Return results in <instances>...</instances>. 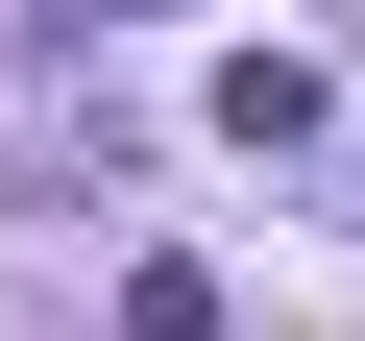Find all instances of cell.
I'll list each match as a JSON object with an SVG mask.
<instances>
[{
    "instance_id": "obj_1",
    "label": "cell",
    "mask_w": 365,
    "mask_h": 341,
    "mask_svg": "<svg viewBox=\"0 0 365 341\" xmlns=\"http://www.w3.org/2000/svg\"><path fill=\"white\" fill-rule=\"evenodd\" d=\"M317 122H341V98H317L292 49H220V146H244V170H268V146H317Z\"/></svg>"
}]
</instances>
